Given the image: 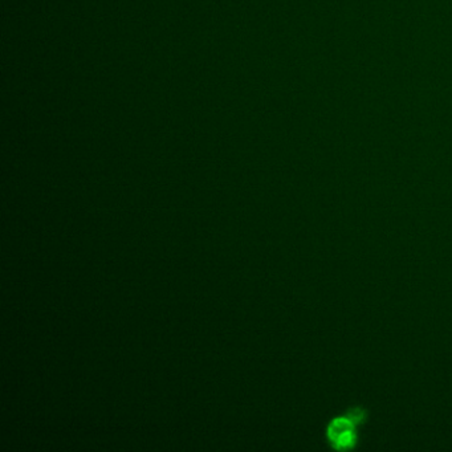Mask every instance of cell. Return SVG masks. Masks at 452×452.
Instances as JSON below:
<instances>
[{
  "label": "cell",
  "instance_id": "cell-1",
  "mask_svg": "<svg viewBox=\"0 0 452 452\" xmlns=\"http://www.w3.org/2000/svg\"><path fill=\"white\" fill-rule=\"evenodd\" d=\"M366 420V410L354 406L342 415L333 418L327 427V440L338 451L351 450L360 439V427Z\"/></svg>",
  "mask_w": 452,
  "mask_h": 452
}]
</instances>
